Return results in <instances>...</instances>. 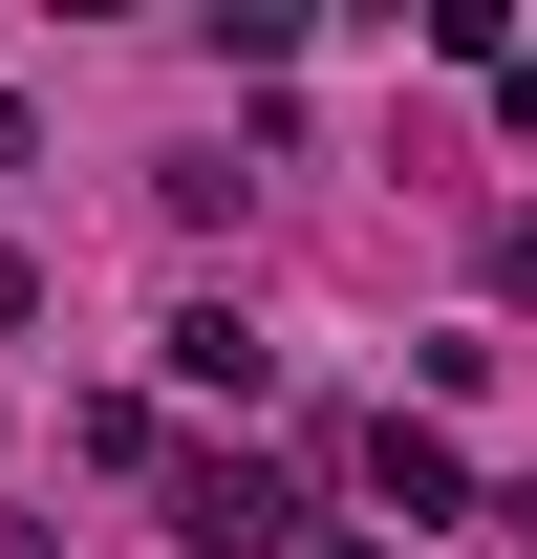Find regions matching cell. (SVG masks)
Segmentation results:
<instances>
[{
  "mask_svg": "<svg viewBox=\"0 0 537 559\" xmlns=\"http://www.w3.org/2000/svg\"><path fill=\"white\" fill-rule=\"evenodd\" d=\"M279 516H301V495H279L259 452H194V474H172V538L194 559H279Z\"/></svg>",
  "mask_w": 537,
  "mask_h": 559,
  "instance_id": "6da1fadb",
  "label": "cell"
},
{
  "mask_svg": "<svg viewBox=\"0 0 537 559\" xmlns=\"http://www.w3.org/2000/svg\"><path fill=\"white\" fill-rule=\"evenodd\" d=\"M366 495H387L408 538H430V516H473V452H452L430 409H387V430H366Z\"/></svg>",
  "mask_w": 537,
  "mask_h": 559,
  "instance_id": "7a4b0ae2",
  "label": "cell"
},
{
  "mask_svg": "<svg viewBox=\"0 0 537 559\" xmlns=\"http://www.w3.org/2000/svg\"><path fill=\"white\" fill-rule=\"evenodd\" d=\"M259 366H279V345L237 323V301H194V323H172V388H237V409H259Z\"/></svg>",
  "mask_w": 537,
  "mask_h": 559,
  "instance_id": "3957f363",
  "label": "cell"
},
{
  "mask_svg": "<svg viewBox=\"0 0 537 559\" xmlns=\"http://www.w3.org/2000/svg\"><path fill=\"white\" fill-rule=\"evenodd\" d=\"M494 108H516V130H537V44H494Z\"/></svg>",
  "mask_w": 537,
  "mask_h": 559,
  "instance_id": "277c9868",
  "label": "cell"
},
{
  "mask_svg": "<svg viewBox=\"0 0 537 559\" xmlns=\"http://www.w3.org/2000/svg\"><path fill=\"white\" fill-rule=\"evenodd\" d=\"M494 280H516V301H537V194H516V237H494Z\"/></svg>",
  "mask_w": 537,
  "mask_h": 559,
  "instance_id": "5b68a950",
  "label": "cell"
},
{
  "mask_svg": "<svg viewBox=\"0 0 537 559\" xmlns=\"http://www.w3.org/2000/svg\"><path fill=\"white\" fill-rule=\"evenodd\" d=\"M473 516H516V538H537V474H516V495H473Z\"/></svg>",
  "mask_w": 537,
  "mask_h": 559,
  "instance_id": "8992f818",
  "label": "cell"
},
{
  "mask_svg": "<svg viewBox=\"0 0 537 559\" xmlns=\"http://www.w3.org/2000/svg\"><path fill=\"white\" fill-rule=\"evenodd\" d=\"M301 559H387V538H301Z\"/></svg>",
  "mask_w": 537,
  "mask_h": 559,
  "instance_id": "52a82bcc",
  "label": "cell"
},
{
  "mask_svg": "<svg viewBox=\"0 0 537 559\" xmlns=\"http://www.w3.org/2000/svg\"><path fill=\"white\" fill-rule=\"evenodd\" d=\"M0 323H22V259H0Z\"/></svg>",
  "mask_w": 537,
  "mask_h": 559,
  "instance_id": "ba28073f",
  "label": "cell"
},
{
  "mask_svg": "<svg viewBox=\"0 0 537 559\" xmlns=\"http://www.w3.org/2000/svg\"><path fill=\"white\" fill-rule=\"evenodd\" d=\"M0 173H22V108H0Z\"/></svg>",
  "mask_w": 537,
  "mask_h": 559,
  "instance_id": "9c48e42d",
  "label": "cell"
},
{
  "mask_svg": "<svg viewBox=\"0 0 537 559\" xmlns=\"http://www.w3.org/2000/svg\"><path fill=\"white\" fill-rule=\"evenodd\" d=\"M0 559H65V538H0Z\"/></svg>",
  "mask_w": 537,
  "mask_h": 559,
  "instance_id": "30bf717a",
  "label": "cell"
}]
</instances>
